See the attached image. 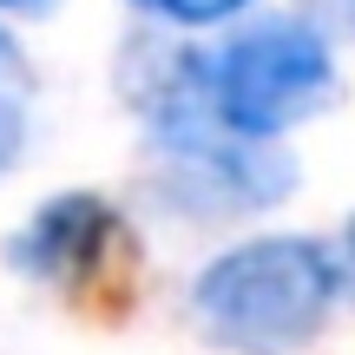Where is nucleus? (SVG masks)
I'll list each match as a JSON object with an SVG mask.
<instances>
[{
    "label": "nucleus",
    "instance_id": "2",
    "mask_svg": "<svg viewBox=\"0 0 355 355\" xmlns=\"http://www.w3.org/2000/svg\"><path fill=\"white\" fill-rule=\"evenodd\" d=\"M204 92L237 139H277L329 105L336 92L329 40L303 20H263L204 60Z\"/></svg>",
    "mask_w": 355,
    "mask_h": 355
},
{
    "label": "nucleus",
    "instance_id": "1",
    "mask_svg": "<svg viewBox=\"0 0 355 355\" xmlns=\"http://www.w3.org/2000/svg\"><path fill=\"white\" fill-rule=\"evenodd\" d=\"M343 303V257L316 237H250L191 283V322L217 349L290 355L316 343Z\"/></svg>",
    "mask_w": 355,
    "mask_h": 355
},
{
    "label": "nucleus",
    "instance_id": "7",
    "mask_svg": "<svg viewBox=\"0 0 355 355\" xmlns=\"http://www.w3.org/2000/svg\"><path fill=\"white\" fill-rule=\"evenodd\" d=\"M0 7H53V0H0Z\"/></svg>",
    "mask_w": 355,
    "mask_h": 355
},
{
    "label": "nucleus",
    "instance_id": "6",
    "mask_svg": "<svg viewBox=\"0 0 355 355\" xmlns=\"http://www.w3.org/2000/svg\"><path fill=\"white\" fill-rule=\"evenodd\" d=\"M20 79H26V66H20V46H13V40L0 33V92H20Z\"/></svg>",
    "mask_w": 355,
    "mask_h": 355
},
{
    "label": "nucleus",
    "instance_id": "5",
    "mask_svg": "<svg viewBox=\"0 0 355 355\" xmlns=\"http://www.w3.org/2000/svg\"><path fill=\"white\" fill-rule=\"evenodd\" d=\"M26 145V112H20V92H0V171L20 158Z\"/></svg>",
    "mask_w": 355,
    "mask_h": 355
},
{
    "label": "nucleus",
    "instance_id": "3",
    "mask_svg": "<svg viewBox=\"0 0 355 355\" xmlns=\"http://www.w3.org/2000/svg\"><path fill=\"white\" fill-rule=\"evenodd\" d=\"M119 237V217L99 191H66L46 198L20 230L7 237V263L33 283H79L99 270L105 243Z\"/></svg>",
    "mask_w": 355,
    "mask_h": 355
},
{
    "label": "nucleus",
    "instance_id": "8",
    "mask_svg": "<svg viewBox=\"0 0 355 355\" xmlns=\"http://www.w3.org/2000/svg\"><path fill=\"white\" fill-rule=\"evenodd\" d=\"M349 263H355V217H349Z\"/></svg>",
    "mask_w": 355,
    "mask_h": 355
},
{
    "label": "nucleus",
    "instance_id": "4",
    "mask_svg": "<svg viewBox=\"0 0 355 355\" xmlns=\"http://www.w3.org/2000/svg\"><path fill=\"white\" fill-rule=\"evenodd\" d=\"M132 7L158 13V20H178V26H211V20H230L237 7H250V0H132Z\"/></svg>",
    "mask_w": 355,
    "mask_h": 355
}]
</instances>
